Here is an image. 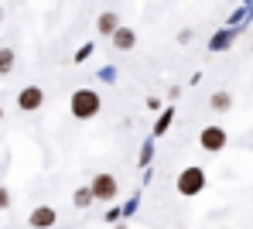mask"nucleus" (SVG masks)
Segmentation results:
<instances>
[{
	"label": "nucleus",
	"mask_w": 253,
	"mask_h": 229,
	"mask_svg": "<svg viewBox=\"0 0 253 229\" xmlns=\"http://www.w3.org/2000/svg\"><path fill=\"white\" fill-rule=\"evenodd\" d=\"M69 110H72V116H76V120H92V116L99 113V92H92V89L72 92Z\"/></svg>",
	"instance_id": "obj_1"
},
{
	"label": "nucleus",
	"mask_w": 253,
	"mask_h": 229,
	"mask_svg": "<svg viewBox=\"0 0 253 229\" xmlns=\"http://www.w3.org/2000/svg\"><path fill=\"white\" fill-rule=\"evenodd\" d=\"M202 188H206V171H202V168H185V171L178 175V195L192 198V195H199Z\"/></svg>",
	"instance_id": "obj_2"
},
{
	"label": "nucleus",
	"mask_w": 253,
	"mask_h": 229,
	"mask_svg": "<svg viewBox=\"0 0 253 229\" xmlns=\"http://www.w3.org/2000/svg\"><path fill=\"white\" fill-rule=\"evenodd\" d=\"M89 191H92V198L113 202V195H117V178H113V175H96L92 185H89Z\"/></svg>",
	"instance_id": "obj_3"
},
{
	"label": "nucleus",
	"mask_w": 253,
	"mask_h": 229,
	"mask_svg": "<svg viewBox=\"0 0 253 229\" xmlns=\"http://www.w3.org/2000/svg\"><path fill=\"white\" fill-rule=\"evenodd\" d=\"M199 144H202V151L215 154V151L226 147V130H222V127H206V130L199 134Z\"/></svg>",
	"instance_id": "obj_4"
},
{
	"label": "nucleus",
	"mask_w": 253,
	"mask_h": 229,
	"mask_svg": "<svg viewBox=\"0 0 253 229\" xmlns=\"http://www.w3.org/2000/svg\"><path fill=\"white\" fill-rule=\"evenodd\" d=\"M44 103V92H42V86H28V89L17 96V106L24 110V113H35L38 106Z\"/></svg>",
	"instance_id": "obj_5"
},
{
	"label": "nucleus",
	"mask_w": 253,
	"mask_h": 229,
	"mask_svg": "<svg viewBox=\"0 0 253 229\" xmlns=\"http://www.w3.org/2000/svg\"><path fill=\"white\" fill-rule=\"evenodd\" d=\"M35 229H48V226H55L58 223V216H55V209H48V205H42V209H35L31 212V219H28Z\"/></svg>",
	"instance_id": "obj_6"
},
{
	"label": "nucleus",
	"mask_w": 253,
	"mask_h": 229,
	"mask_svg": "<svg viewBox=\"0 0 253 229\" xmlns=\"http://www.w3.org/2000/svg\"><path fill=\"white\" fill-rule=\"evenodd\" d=\"M110 38H113V45L120 48V51H126V48H133V41H137V35H133L130 28H117V31L110 35Z\"/></svg>",
	"instance_id": "obj_7"
},
{
	"label": "nucleus",
	"mask_w": 253,
	"mask_h": 229,
	"mask_svg": "<svg viewBox=\"0 0 253 229\" xmlns=\"http://www.w3.org/2000/svg\"><path fill=\"white\" fill-rule=\"evenodd\" d=\"M96 28H99V35H113V31L120 28V21H117V14H99Z\"/></svg>",
	"instance_id": "obj_8"
},
{
	"label": "nucleus",
	"mask_w": 253,
	"mask_h": 229,
	"mask_svg": "<svg viewBox=\"0 0 253 229\" xmlns=\"http://www.w3.org/2000/svg\"><path fill=\"white\" fill-rule=\"evenodd\" d=\"M14 69V51L10 48H0V76H7Z\"/></svg>",
	"instance_id": "obj_9"
},
{
	"label": "nucleus",
	"mask_w": 253,
	"mask_h": 229,
	"mask_svg": "<svg viewBox=\"0 0 253 229\" xmlns=\"http://www.w3.org/2000/svg\"><path fill=\"white\" fill-rule=\"evenodd\" d=\"M229 103H233L229 92H215V96H212V110H229Z\"/></svg>",
	"instance_id": "obj_10"
},
{
	"label": "nucleus",
	"mask_w": 253,
	"mask_h": 229,
	"mask_svg": "<svg viewBox=\"0 0 253 229\" xmlns=\"http://www.w3.org/2000/svg\"><path fill=\"white\" fill-rule=\"evenodd\" d=\"M89 202H92V191H89V188H79V191H76V205L83 209V205H89Z\"/></svg>",
	"instance_id": "obj_11"
},
{
	"label": "nucleus",
	"mask_w": 253,
	"mask_h": 229,
	"mask_svg": "<svg viewBox=\"0 0 253 229\" xmlns=\"http://www.w3.org/2000/svg\"><path fill=\"white\" fill-rule=\"evenodd\" d=\"M7 205H10V191L0 185V209H7Z\"/></svg>",
	"instance_id": "obj_12"
},
{
	"label": "nucleus",
	"mask_w": 253,
	"mask_h": 229,
	"mask_svg": "<svg viewBox=\"0 0 253 229\" xmlns=\"http://www.w3.org/2000/svg\"><path fill=\"white\" fill-rule=\"evenodd\" d=\"M168 123H171V110L165 113V116H161V123H158V134H161V130H168Z\"/></svg>",
	"instance_id": "obj_13"
},
{
	"label": "nucleus",
	"mask_w": 253,
	"mask_h": 229,
	"mask_svg": "<svg viewBox=\"0 0 253 229\" xmlns=\"http://www.w3.org/2000/svg\"><path fill=\"white\" fill-rule=\"evenodd\" d=\"M89 51H92L89 45H85V48H79V51H76V62H85V58H89Z\"/></svg>",
	"instance_id": "obj_14"
},
{
	"label": "nucleus",
	"mask_w": 253,
	"mask_h": 229,
	"mask_svg": "<svg viewBox=\"0 0 253 229\" xmlns=\"http://www.w3.org/2000/svg\"><path fill=\"white\" fill-rule=\"evenodd\" d=\"M0 116H3V110H0Z\"/></svg>",
	"instance_id": "obj_15"
}]
</instances>
